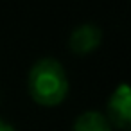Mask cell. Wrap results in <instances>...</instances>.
Masks as SVG:
<instances>
[{"label":"cell","mask_w":131,"mask_h":131,"mask_svg":"<svg viewBox=\"0 0 131 131\" xmlns=\"http://www.w3.org/2000/svg\"><path fill=\"white\" fill-rule=\"evenodd\" d=\"M27 88L34 102L41 106H58L68 95V77L63 65L54 58L38 59L27 77Z\"/></svg>","instance_id":"6da1fadb"},{"label":"cell","mask_w":131,"mask_h":131,"mask_svg":"<svg viewBox=\"0 0 131 131\" xmlns=\"http://www.w3.org/2000/svg\"><path fill=\"white\" fill-rule=\"evenodd\" d=\"M106 118L110 120L111 127L117 126L122 131H127L131 126V93H129V86L126 83H120L110 101H108V115Z\"/></svg>","instance_id":"7a4b0ae2"},{"label":"cell","mask_w":131,"mask_h":131,"mask_svg":"<svg viewBox=\"0 0 131 131\" xmlns=\"http://www.w3.org/2000/svg\"><path fill=\"white\" fill-rule=\"evenodd\" d=\"M101 41H102V31L93 24H83L72 31L68 45H70L72 52L84 56V54H90L92 50H95L101 45Z\"/></svg>","instance_id":"3957f363"},{"label":"cell","mask_w":131,"mask_h":131,"mask_svg":"<svg viewBox=\"0 0 131 131\" xmlns=\"http://www.w3.org/2000/svg\"><path fill=\"white\" fill-rule=\"evenodd\" d=\"M72 131H113V129L104 113L97 110H88L75 118Z\"/></svg>","instance_id":"277c9868"},{"label":"cell","mask_w":131,"mask_h":131,"mask_svg":"<svg viewBox=\"0 0 131 131\" xmlns=\"http://www.w3.org/2000/svg\"><path fill=\"white\" fill-rule=\"evenodd\" d=\"M0 131H16L9 122H6V120H2V118H0Z\"/></svg>","instance_id":"5b68a950"}]
</instances>
